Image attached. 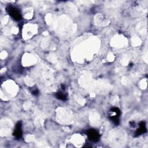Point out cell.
I'll use <instances>...</instances> for the list:
<instances>
[{
	"label": "cell",
	"mask_w": 148,
	"mask_h": 148,
	"mask_svg": "<svg viewBox=\"0 0 148 148\" xmlns=\"http://www.w3.org/2000/svg\"><path fill=\"white\" fill-rule=\"evenodd\" d=\"M32 94H34V95H37V94H38V91L37 90H36L35 91H34L32 92Z\"/></svg>",
	"instance_id": "obj_7"
},
{
	"label": "cell",
	"mask_w": 148,
	"mask_h": 148,
	"mask_svg": "<svg viewBox=\"0 0 148 148\" xmlns=\"http://www.w3.org/2000/svg\"><path fill=\"white\" fill-rule=\"evenodd\" d=\"M87 135L89 139L92 142H97L99 139V134L98 132L94 129H90L87 131Z\"/></svg>",
	"instance_id": "obj_3"
},
{
	"label": "cell",
	"mask_w": 148,
	"mask_h": 148,
	"mask_svg": "<svg viewBox=\"0 0 148 148\" xmlns=\"http://www.w3.org/2000/svg\"><path fill=\"white\" fill-rule=\"evenodd\" d=\"M121 112L119 108H113L110 109L109 114V119L115 124H118L119 123V117Z\"/></svg>",
	"instance_id": "obj_1"
},
{
	"label": "cell",
	"mask_w": 148,
	"mask_h": 148,
	"mask_svg": "<svg viewBox=\"0 0 148 148\" xmlns=\"http://www.w3.org/2000/svg\"><path fill=\"white\" fill-rule=\"evenodd\" d=\"M6 10L9 14L14 20L18 21L21 18V16L20 12L15 7L12 6H8L6 8Z\"/></svg>",
	"instance_id": "obj_2"
},
{
	"label": "cell",
	"mask_w": 148,
	"mask_h": 148,
	"mask_svg": "<svg viewBox=\"0 0 148 148\" xmlns=\"http://www.w3.org/2000/svg\"><path fill=\"white\" fill-rule=\"evenodd\" d=\"M56 97L58 99L62 100V101H65L66 99L67 98V95L66 94L61 92V91H59L56 94Z\"/></svg>",
	"instance_id": "obj_6"
},
{
	"label": "cell",
	"mask_w": 148,
	"mask_h": 148,
	"mask_svg": "<svg viewBox=\"0 0 148 148\" xmlns=\"http://www.w3.org/2000/svg\"><path fill=\"white\" fill-rule=\"evenodd\" d=\"M146 131V128L145 122L142 121L139 124V128L137 130L136 132V135H139Z\"/></svg>",
	"instance_id": "obj_5"
},
{
	"label": "cell",
	"mask_w": 148,
	"mask_h": 148,
	"mask_svg": "<svg viewBox=\"0 0 148 148\" xmlns=\"http://www.w3.org/2000/svg\"><path fill=\"white\" fill-rule=\"evenodd\" d=\"M13 135L16 139H20L22 135L21 131V122H18L16 125L15 130L13 132Z\"/></svg>",
	"instance_id": "obj_4"
}]
</instances>
